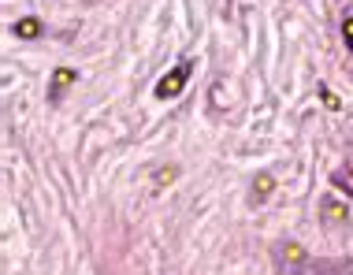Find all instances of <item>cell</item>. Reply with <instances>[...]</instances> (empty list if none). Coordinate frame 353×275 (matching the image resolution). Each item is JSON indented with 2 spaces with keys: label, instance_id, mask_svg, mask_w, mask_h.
<instances>
[{
  "label": "cell",
  "instance_id": "obj_1",
  "mask_svg": "<svg viewBox=\"0 0 353 275\" xmlns=\"http://www.w3.org/2000/svg\"><path fill=\"white\" fill-rule=\"evenodd\" d=\"M275 275H353V261H327L309 257L298 242H279L272 249Z\"/></svg>",
  "mask_w": 353,
  "mask_h": 275
},
{
  "label": "cell",
  "instance_id": "obj_2",
  "mask_svg": "<svg viewBox=\"0 0 353 275\" xmlns=\"http://www.w3.org/2000/svg\"><path fill=\"white\" fill-rule=\"evenodd\" d=\"M190 71H194V60H179L175 68H171L164 79L157 82V97L160 101H171V97H179V93L186 90V79H190Z\"/></svg>",
  "mask_w": 353,
  "mask_h": 275
},
{
  "label": "cell",
  "instance_id": "obj_3",
  "mask_svg": "<svg viewBox=\"0 0 353 275\" xmlns=\"http://www.w3.org/2000/svg\"><path fill=\"white\" fill-rule=\"evenodd\" d=\"M74 82H79V71H71V68H56L52 86H49V97H52V101H60L63 93H68V86H74Z\"/></svg>",
  "mask_w": 353,
  "mask_h": 275
},
{
  "label": "cell",
  "instance_id": "obj_4",
  "mask_svg": "<svg viewBox=\"0 0 353 275\" xmlns=\"http://www.w3.org/2000/svg\"><path fill=\"white\" fill-rule=\"evenodd\" d=\"M15 37H23V41H34L37 34H41V19H34V15H26V19H19V23L12 26Z\"/></svg>",
  "mask_w": 353,
  "mask_h": 275
},
{
  "label": "cell",
  "instance_id": "obj_5",
  "mask_svg": "<svg viewBox=\"0 0 353 275\" xmlns=\"http://www.w3.org/2000/svg\"><path fill=\"white\" fill-rule=\"evenodd\" d=\"M275 190V179L272 175H256V183H253V201H264Z\"/></svg>",
  "mask_w": 353,
  "mask_h": 275
},
{
  "label": "cell",
  "instance_id": "obj_6",
  "mask_svg": "<svg viewBox=\"0 0 353 275\" xmlns=\"http://www.w3.org/2000/svg\"><path fill=\"white\" fill-rule=\"evenodd\" d=\"M323 216H327L331 223H339V220H346V208H342L339 201H323Z\"/></svg>",
  "mask_w": 353,
  "mask_h": 275
},
{
  "label": "cell",
  "instance_id": "obj_7",
  "mask_svg": "<svg viewBox=\"0 0 353 275\" xmlns=\"http://www.w3.org/2000/svg\"><path fill=\"white\" fill-rule=\"evenodd\" d=\"M331 183H335L339 190H346V194H353V172H335V175H331Z\"/></svg>",
  "mask_w": 353,
  "mask_h": 275
},
{
  "label": "cell",
  "instance_id": "obj_8",
  "mask_svg": "<svg viewBox=\"0 0 353 275\" xmlns=\"http://www.w3.org/2000/svg\"><path fill=\"white\" fill-rule=\"evenodd\" d=\"M342 41H346V49L353 52V19H346V23H342Z\"/></svg>",
  "mask_w": 353,
  "mask_h": 275
},
{
  "label": "cell",
  "instance_id": "obj_9",
  "mask_svg": "<svg viewBox=\"0 0 353 275\" xmlns=\"http://www.w3.org/2000/svg\"><path fill=\"white\" fill-rule=\"evenodd\" d=\"M171 179H175V167H168V172H157V190L164 186V183H171Z\"/></svg>",
  "mask_w": 353,
  "mask_h": 275
}]
</instances>
